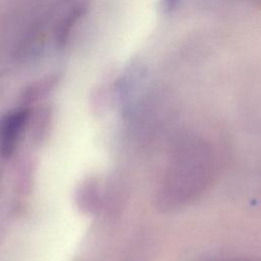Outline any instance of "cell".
I'll use <instances>...</instances> for the list:
<instances>
[{
    "label": "cell",
    "mask_w": 261,
    "mask_h": 261,
    "mask_svg": "<svg viewBox=\"0 0 261 261\" xmlns=\"http://www.w3.org/2000/svg\"><path fill=\"white\" fill-rule=\"evenodd\" d=\"M28 116V110L16 109L0 117V155L9 156L13 152Z\"/></svg>",
    "instance_id": "obj_1"
},
{
    "label": "cell",
    "mask_w": 261,
    "mask_h": 261,
    "mask_svg": "<svg viewBox=\"0 0 261 261\" xmlns=\"http://www.w3.org/2000/svg\"><path fill=\"white\" fill-rule=\"evenodd\" d=\"M182 0H162L161 6L162 8L166 11L169 12L171 10H173L175 7H177V5L181 2Z\"/></svg>",
    "instance_id": "obj_2"
}]
</instances>
